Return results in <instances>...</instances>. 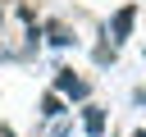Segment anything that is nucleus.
Segmentation results:
<instances>
[{
	"instance_id": "1",
	"label": "nucleus",
	"mask_w": 146,
	"mask_h": 137,
	"mask_svg": "<svg viewBox=\"0 0 146 137\" xmlns=\"http://www.w3.org/2000/svg\"><path fill=\"white\" fill-rule=\"evenodd\" d=\"M55 91H59L64 100H87V96H91V82L78 78L73 68H55Z\"/></svg>"
},
{
	"instance_id": "2",
	"label": "nucleus",
	"mask_w": 146,
	"mask_h": 137,
	"mask_svg": "<svg viewBox=\"0 0 146 137\" xmlns=\"http://www.w3.org/2000/svg\"><path fill=\"white\" fill-rule=\"evenodd\" d=\"M132 23H137V5L114 9V18H110V46H123V41L132 37Z\"/></svg>"
},
{
	"instance_id": "3",
	"label": "nucleus",
	"mask_w": 146,
	"mask_h": 137,
	"mask_svg": "<svg viewBox=\"0 0 146 137\" xmlns=\"http://www.w3.org/2000/svg\"><path fill=\"white\" fill-rule=\"evenodd\" d=\"M105 128H110L105 105H82V132L87 137H105Z\"/></svg>"
},
{
	"instance_id": "4",
	"label": "nucleus",
	"mask_w": 146,
	"mask_h": 137,
	"mask_svg": "<svg viewBox=\"0 0 146 137\" xmlns=\"http://www.w3.org/2000/svg\"><path fill=\"white\" fill-rule=\"evenodd\" d=\"M59 114H64V96L59 91H46L41 96V119H59Z\"/></svg>"
},
{
	"instance_id": "5",
	"label": "nucleus",
	"mask_w": 146,
	"mask_h": 137,
	"mask_svg": "<svg viewBox=\"0 0 146 137\" xmlns=\"http://www.w3.org/2000/svg\"><path fill=\"white\" fill-rule=\"evenodd\" d=\"M46 41H50V46H68V41H73V32H68L64 23H46Z\"/></svg>"
},
{
	"instance_id": "6",
	"label": "nucleus",
	"mask_w": 146,
	"mask_h": 137,
	"mask_svg": "<svg viewBox=\"0 0 146 137\" xmlns=\"http://www.w3.org/2000/svg\"><path fill=\"white\" fill-rule=\"evenodd\" d=\"M68 128H73V123L59 114V119H50V132H46V137H68Z\"/></svg>"
},
{
	"instance_id": "7",
	"label": "nucleus",
	"mask_w": 146,
	"mask_h": 137,
	"mask_svg": "<svg viewBox=\"0 0 146 137\" xmlns=\"http://www.w3.org/2000/svg\"><path fill=\"white\" fill-rule=\"evenodd\" d=\"M114 59V46H96V64H110Z\"/></svg>"
},
{
	"instance_id": "8",
	"label": "nucleus",
	"mask_w": 146,
	"mask_h": 137,
	"mask_svg": "<svg viewBox=\"0 0 146 137\" xmlns=\"http://www.w3.org/2000/svg\"><path fill=\"white\" fill-rule=\"evenodd\" d=\"M132 100H137V105H146V87H137V91H132Z\"/></svg>"
},
{
	"instance_id": "9",
	"label": "nucleus",
	"mask_w": 146,
	"mask_h": 137,
	"mask_svg": "<svg viewBox=\"0 0 146 137\" xmlns=\"http://www.w3.org/2000/svg\"><path fill=\"white\" fill-rule=\"evenodd\" d=\"M0 137H14V128H9V123H0Z\"/></svg>"
},
{
	"instance_id": "10",
	"label": "nucleus",
	"mask_w": 146,
	"mask_h": 137,
	"mask_svg": "<svg viewBox=\"0 0 146 137\" xmlns=\"http://www.w3.org/2000/svg\"><path fill=\"white\" fill-rule=\"evenodd\" d=\"M132 137H146V128H137V132H132Z\"/></svg>"
}]
</instances>
